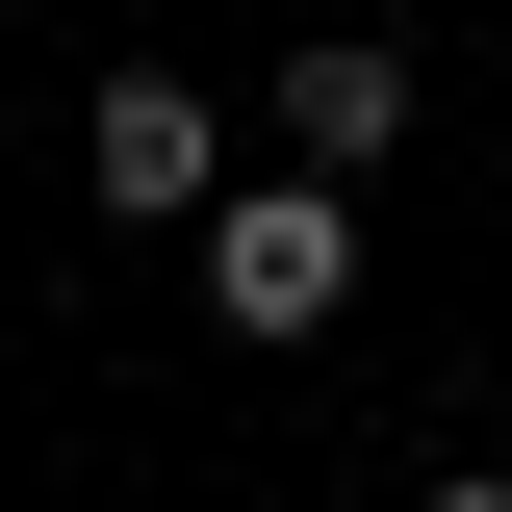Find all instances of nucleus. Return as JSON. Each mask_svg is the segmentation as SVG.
I'll use <instances>...</instances> for the list:
<instances>
[{
    "mask_svg": "<svg viewBox=\"0 0 512 512\" xmlns=\"http://www.w3.org/2000/svg\"><path fill=\"white\" fill-rule=\"evenodd\" d=\"M180 256H205V333H231V359H308V333L359 308V205L333 180H231Z\"/></svg>",
    "mask_w": 512,
    "mask_h": 512,
    "instance_id": "f257e3e1",
    "label": "nucleus"
},
{
    "mask_svg": "<svg viewBox=\"0 0 512 512\" xmlns=\"http://www.w3.org/2000/svg\"><path fill=\"white\" fill-rule=\"evenodd\" d=\"M77 205H103V231H205V205H231V103L128 52L103 103H77Z\"/></svg>",
    "mask_w": 512,
    "mask_h": 512,
    "instance_id": "f03ea898",
    "label": "nucleus"
},
{
    "mask_svg": "<svg viewBox=\"0 0 512 512\" xmlns=\"http://www.w3.org/2000/svg\"><path fill=\"white\" fill-rule=\"evenodd\" d=\"M384 154H410V52H384V26H308V52H282V180L359 205Z\"/></svg>",
    "mask_w": 512,
    "mask_h": 512,
    "instance_id": "7ed1b4c3",
    "label": "nucleus"
},
{
    "mask_svg": "<svg viewBox=\"0 0 512 512\" xmlns=\"http://www.w3.org/2000/svg\"><path fill=\"white\" fill-rule=\"evenodd\" d=\"M410 512H512V461H436V487H410Z\"/></svg>",
    "mask_w": 512,
    "mask_h": 512,
    "instance_id": "20e7f679",
    "label": "nucleus"
}]
</instances>
